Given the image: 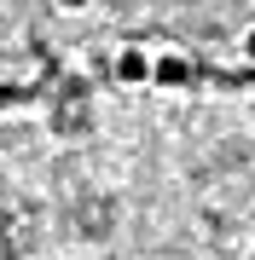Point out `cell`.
Segmentation results:
<instances>
[{"label": "cell", "mask_w": 255, "mask_h": 260, "mask_svg": "<svg viewBox=\"0 0 255 260\" xmlns=\"http://www.w3.org/2000/svg\"><path fill=\"white\" fill-rule=\"evenodd\" d=\"M116 81L122 87H145L151 81V52H145L139 41H122V52H116Z\"/></svg>", "instance_id": "obj_1"}, {"label": "cell", "mask_w": 255, "mask_h": 260, "mask_svg": "<svg viewBox=\"0 0 255 260\" xmlns=\"http://www.w3.org/2000/svg\"><path fill=\"white\" fill-rule=\"evenodd\" d=\"M151 81H157V87L191 81V58H186V52H162V58H151Z\"/></svg>", "instance_id": "obj_2"}, {"label": "cell", "mask_w": 255, "mask_h": 260, "mask_svg": "<svg viewBox=\"0 0 255 260\" xmlns=\"http://www.w3.org/2000/svg\"><path fill=\"white\" fill-rule=\"evenodd\" d=\"M238 58H244V64H255V23L238 35Z\"/></svg>", "instance_id": "obj_3"}, {"label": "cell", "mask_w": 255, "mask_h": 260, "mask_svg": "<svg viewBox=\"0 0 255 260\" xmlns=\"http://www.w3.org/2000/svg\"><path fill=\"white\" fill-rule=\"evenodd\" d=\"M93 6V0H58V12H70V18H76V12H87Z\"/></svg>", "instance_id": "obj_4"}, {"label": "cell", "mask_w": 255, "mask_h": 260, "mask_svg": "<svg viewBox=\"0 0 255 260\" xmlns=\"http://www.w3.org/2000/svg\"><path fill=\"white\" fill-rule=\"evenodd\" d=\"M249 260H255V243H249Z\"/></svg>", "instance_id": "obj_5"}]
</instances>
